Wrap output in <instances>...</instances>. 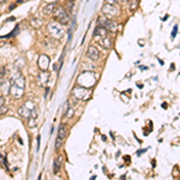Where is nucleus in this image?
<instances>
[{
	"instance_id": "39448f33",
	"label": "nucleus",
	"mask_w": 180,
	"mask_h": 180,
	"mask_svg": "<svg viewBox=\"0 0 180 180\" xmlns=\"http://www.w3.org/2000/svg\"><path fill=\"white\" fill-rule=\"evenodd\" d=\"M35 106H34V103L31 102V101H29V102H27V103H24L23 106H20V107L18 108V114L20 115L22 118H25V119H28V118L31 115V113H33V110L35 109Z\"/></svg>"
},
{
	"instance_id": "0eeeda50",
	"label": "nucleus",
	"mask_w": 180,
	"mask_h": 180,
	"mask_svg": "<svg viewBox=\"0 0 180 180\" xmlns=\"http://www.w3.org/2000/svg\"><path fill=\"white\" fill-rule=\"evenodd\" d=\"M49 63H51L49 56L46 55V54H41L38 56V60H37V66L41 71H47L48 67H49Z\"/></svg>"
},
{
	"instance_id": "6e6552de",
	"label": "nucleus",
	"mask_w": 180,
	"mask_h": 180,
	"mask_svg": "<svg viewBox=\"0 0 180 180\" xmlns=\"http://www.w3.org/2000/svg\"><path fill=\"white\" fill-rule=\"evenodd\" d=\"M102 12L105 16H107L108 18H112V17H115L118 15V10L115 7V5H109L107 4L103 9H102Z\"/></svg>"
},
{
	"instance_id": "5701e85b",
	"label": "nucleus",
	"mask_w": 180,
	"mask_h": 180,
	"mask_svg": "<svg viewBox=\"0 0 180 180\" xmlns=\"http://www.w3.org/2000/svg\"><path fill=\"white\" fill-rule=\"evenodd\" d=\"M136 7H137V1L136 0H132L130 2V10H135Z\"/></svg>"
},
{
	"instance_id": "4be33fe9",
	"label": "nucleus",
	"mask_w": 180,
	"mask_h": 180,
	"mask_svg": "<svg viewBox=\"0 0 180 180\" xmlns=\"http://www.w3.org/2000/svg\"><path fill=\"white\" fill-rule=\"evenodd\" d=\"M7 110H9V108L7 107H5V106H0V115H4Z\"/></svg>"
},
{
	"instance_id": "9b49d317",
	"label": "nucleus",
	"mask_w": 180,
	"mask_h": 180,
	"mask_svg": "<svg viewBox=\"0 0 180 180\" xmlns=\"http://www.w3.org/2000/svg\"><path fill=\"white\" fill-rule=\"evenodd\" d=\"M36 120H37V109L35 108V109L33 110L31 115L28 118V126H29V127H31V128H33V127H35L36 124H37V123H36Z\"/></svg>"
},
{
	"instance_id": "7ed1b4c3",
	"label": "nucleus",
	"mask_w": 180,
	"mask_h": 180,
	"mask_svg": "<svg viewBox=\"0 0 180 180\" xmlns=\"http://www.w3.org/2000/svg\"><path fill=\"white\" fill-rule=\"evenodd\" d=\"M53 18L54 20H56L58 23H60L61 25H66L70 22V16L67 13V11L64 9L63 6H58L55 7L53 12Z\"/></svg>"
},
{
	"instance_id": "a878e982",
	"label": "nucleus",
	"mask_w": 180,
	"mask_h": 180,
	"mask_svg": "<svg viewBox=\"0 0 180 180\" xmlns=\"http://www.w3.org/2000/svg\"><path fill=\"white\" fill-rule=\"evenodd\" d=\"M118 0H106V2L107 4H109V5H115L117 4Z\"/></svg>"
},
{
	"instance_id": "393cba45",
	"label": "nucleus",
	"mask_w": 180,
	"mask_h": 180,
	"mask_svg": "<svg viewBox=\"0 0 180 180\" xmlns=\"http://www.w3.org/2000/svg\"><path fill=\"white\" fill-rule=\"evenodd\" d=\"M177 31H178V27L175 25V27L173 28V31H172V38H174L175 35H177Z\"/></svg>"
},
{
	"instance_id": "f3484780",
	"label": "nucleus",
	"mask_w": 180,
	"mask_h": 180,
	"mask_svg": "<svg viewBox=\"0 0 180 180\" xmlns=\"http://www.w3.org/2000/svg\"><path fill=\"white\" fill-rule=\"evenodd\" d=\"M66 135H67V130H66V127H65V125H64V124H61V125H60V127H59V132H58V137H60V138H63V139H65V137H66Z\"/></svg>"
},
{
	"instance_id": "7c9ffc66",
	"label": "nucleus",
	"mask_w": 180,
	"mask_h": 180,
	"mask_svg": "<svg viewBox=\"0 0 180 180\" xmlns=\"http://www.w3.org/2000/svg\"><path fill=\"white\" fill-rule=\"evenodd\" d=\"M123 2H127V1H130V0H121Z\"/></svg>"
},
{
	"instance_id": "4468645a",
	"label": "nucleus",
	"mask_w": 180,
	"mask_h": 180,
	"mask_svg": "<svg viewBox=\"0 0 180 180\" xmlns=\"http://www.w3.org/2000/svg\"><path fill=\"white\" fill-rule=\"evenodd\" d=\"M106 29H107L108 31H117V29H118V23L115 22V20H113V19H108V22H107V24H106Z\"/></svg>"
},
{
	"instance_id": "bb28decb",
	"label": "nucleus",
	"mask_w": 180,
	"mask_h": 180,
	"mask_svg": "<svg viewBox=\"0 0 180 180\" xmlns=\"http://www.w3.org/2000/svg\"><path fill=\"white\" fill-rule=\"evenodd\" d=\"M4 103H5V99L2 96H0V106H4Z\"/></svg>"
},
{
	"instance_id": "20e7f679",
	"label": "nucleus",
	"mask_w": 180,
	"mask_h": 180,
	"mask_svg": "<svg viewBox=\"0 0 180 180\" xmlns=\"http://www.w3.org/2000/svg\"><path fill=\"white\" fill-rule=\"evenodd\" d=\"M47 30H48V33H49V35L54 37V38H56V40H60V38H63L64 35H65V31H64V28L61 27V24L60 23H49L48 24V27H47Z\"/></svg>"
},
{
	"instance_id": "1a4fd4ad",
	"label": "nucleus",
	"mask_w": 180,
	"mask_h": 180,
	"mask_svg": "<svg viewBox=\"0 0 180 180\" xmlns=\"http://www.w3.org/2000/svg\"><path fill=\"white\" fill-rule=\"evenodd\" d=\"M87 56L91 59V60H97L100 58V51L97 49V47L95 46H89L88 51H87Z\"/></svg>"
},
{
	"instance_id": "dca6fc26",
	"label": "nucleus",
	"mask_w": 180,
	"mask_h": 180,
	"mask_svg": "<svg viewBox=\"0 0 180 180\" xmlns=\"http://www.w3.org/2000/svg\"><path fill=\"white\" fill-rule=\"evenodd\" d=\"M54 10H55V4L54 2H51V4H48L47 6L45 7V13L46 15H53Z\"/></svg>"
},
{
	"instance_id": "cd10ccee",
	"label": "nucleus",
	"mask_w": 180,
	"mask_h": 180,
	"mask_svg": "<svg viewBox=\"0 0 180 180\" xmlns=\"http://www.w3.org/2000/svg\"><path fill=\"white\" fill-rule=\"evenodd\" d=\"M2 85H4V83H2V79H1V78H0V88H1V87H2Z\"/></svg>"
},
{
	"instance_id": "2eb2a0df",
	"label": "nucleus",
	"mask_w": 180,
	"mask_h": 180,
	"mask_svg": "<svg viewBox=\"0 0 180 180\" xmlns=\"http://www.w3.org/2000/svg\"><path fill=\"white\" fill-rule=\"evenodd\" d=\"M61 163H63V157L59 156L55 161H54V174H58L59 173V169L61 167Z\"/></svg>"
},
{
	"instance_id": "423d86ee",
	"label": "nucleus",
	"mask_w": 180,
	"mask_h": 180,
	"mask_svg": "<svg viewBox=\"0 0 180 180\" xmlns=\"http://www.w3.org/2000/svg\"><path fill=\"white\" fill-rule=\"evenodd\" d=\"M72 94H73V96H74L76 99H78V100H87L90 95L88 88H84V87H81V85L76 87L74 89L72 90Z\"/></svg>"
},
{
	"instance_id": "a211bd4d",
	"label": "nucleus",
	"mask_w": 180,
	"mask_h": 180,
	"mask_svg": "<svg viewBox=\"0 0 180 180\" xmlns=\"http://www.w3.org/2000/svg\"><path fill=\"white\" fill-rule=\"evenodd\" d=\"M108 19H109V18H108L107 16H105V15L100 16L99 19H97V25H101V27H106Z\"/></svg>"
},
{
	"instance_id": "6ab92c4d",
	"label": "nucleus",
	"mask_w": 180,
	"mask_h": 180,
	"mask_svg": "<svg viewBox=\"0 0 180 180\" xmlns=\"http://www.w3.org/2000/svg\"><path fill=\"white\" fill-rule=\"evenodd\" d=\"M30 23H31V25L34 28H36V29L41 28V25H42V20L38 19V18H33V19L30 20Z\"/></svg>"
},
{
	"instance_id": "412c9836",
	"label": "nucleus",
	"mask_w": 180,
	"mask_h": 180,
	"mask_svg": "<svg viewBox=\"0 0 180 180\" xmlns=\"http://www.w3.org/2000/svg\"><path fill=\"white\" fill-rule=\"evenodd\" d=\"M73 114H74V110H73L71 107H69V108H67V110H66V113H65V117L70 119V118L73 117Z\"/></svg>"
},
{
	"instance_id": "f03ea898",
	"label": "nucleus",
	"mask_w": 180,
	"mask_h": 180,
	"mask_svg": "<svg viewBox=\"0 0 180 180\" xmlns=\"http://www.w3.org/2000/svg\"><path fill=\"white\" fill-rule=\"evenodd\" d=\"M77 83H78V85L89 89L96 83V77H95V74L92 72H83V73H81L78 76Z\"/></svg>"
},
{
	"instance_id": "ddd939ff",
	"label": "nucleus",
	"mask_w": 180,
	"mask_h": 180,
	"mask_svg": "<svg viewBox=\"0 0 180 180\" xmlns=\"http://www.w3.org/2000/svg\"><path fill=\"white\" fill-rule=\"evenodd\" d=\"M100 45L102 46L105 49H110V47H112V38L108 37V36L102 37V40L100 41Z\"/></svg>"
},
{
	"instance_id": "2f4dec72",
	"label": "nucleus",
	"mask_w": 180,
	"mask_h": 180,
	"mask_svg": "<svg viewBox=\"0 0 180 180\" xmlns=\"http://www.w3.org/2000/svg\"><path fill=\"white\" fill-rule=\"evenodd\" d=\"M4 1H5V0H0V4H1V2H4Z\"/></svg>"
},
{
	"instance_id": "c756f323",
	"label": "nucleus",
	"mask_w": 180,
	"mask_h": 180,
	"mask_svg": "<svg viewBox=\"0 0 180 180\" xmlns=\"http://www.w3.org/2000/svg\"><path fill=\"white\" fill-rule=\"evenodd\" d=\"M1 74H4V70H1V69H0V76H1Z\"/></svg>"
},
{
	"instance_id": "f257e3e1",
	"label": "nucleus",
	"mask_w": 180,
	"mask_h": 180,
	"mask_svg": "<svg viewBox=\"0 0 180 180\" xmlns=\"http://www.w3.org/2000/svg\"><path fill=\"white\" fill-rule=\"evenodd\" d=\"M24 88H25V79L19 72H17L16 77L11 79L10 94L12 95L13 99H20L24 95Z\"/></svg>"
},
{
	"instance_id": "aec40b11",
	"label": "nucleus",
	"mask_w": 180,
	"mask_h": 180,
	"mask_svg": "<svg viewBox=\"0 0 180 180\" xmlns=\"http://www.w3.org/2000/svg\"><path fill=\"white\" fill-rule=\"evenodd\" d=\"M63 143H64L63 138H60V137H56V141H55V144H54V148H55V150H59V149L61 148Z\"/></svg>"
},
{
	"instance_id": "9d476101",
	"label": "nucleus",
	"mask_w": 180,
	"mask_h": 180,
	"mask_svg": "<svg viewBox=\"0 0 180 180\" xmlns=\"http://www.w3.org/2000/svg\"><path fill=\"white\" fill-rule=\"evenodd\" d=\"M49 78H51V76H49V73L47 71H42L41 73H38V76H37L38 85H46L49 82Z\"/></svg>"
},
{
	"instance_id": "b1692460",
	"label": "nucleus",
	"mask_w": 180,
	"mask_h": 180,
	"mask_svg": "<svg viewBox=\"0 0 180 180\" xmlns=\"http://www.w3.org/2000/svg\"><path fill=\"white\" fill-rule=\"evenodd\" d=\"M74 0H69V2H67V10L69 11H72V7H73V5H72V2H73Z\"/></svg>"
},
{
	"instance_id": "f8f14e48",
	"label": "nucleus",
	"mask_w": 180,
	"mask_h": 180,
	"mask_svg": "<svg viewBox=\"0 0 180 180\" xmlns=\"http://www.w3.org/2000/svg\"><path fill=\"white\" fill-rule=\"evenodd\" d=\"M107 33H108V30L105 27L97 25V27L95 28V30H94V36H95V37H99V36L105 37V36H107Z\"/></svg>"
},
{
	"instance_id": "c85d7f7f",
	"label": "nucleus",
	"mask_w": 180,
	"mask_h": 180,
	"mask_svg": "<svg viewBox=\"0 0 180 180\" xmlns=\"http://www.w3.org/2000/svg\"><path fill=\"white\" fill-rule=\"evenodd\" d=\"M15 6H16L15 4H13V5H11V7H10V10H13V9H15Z\"/></svg>"
}]
</instances>
